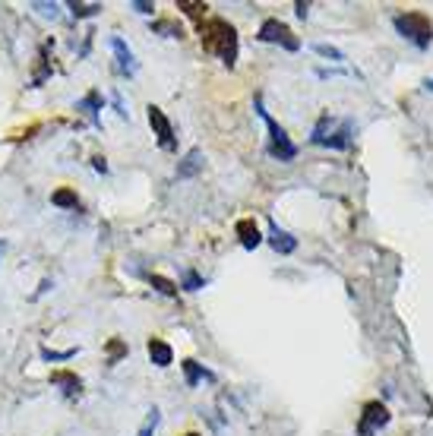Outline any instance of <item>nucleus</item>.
<instances>
[{
    "label": "nucleus",
    "mask_w": 433,
    "mask_h": 436,
    "mask_svg": "<svg viewBox=\"0 0 433 436\" xmlns=\"http://www.w3.org/2000/svg\"><path fill=\"white\" fill-rule=\"evenodd\" d=\"M156 29L158 32H168V38H180V25L174 23H156Z\"/></svg>",
    "instance_id": "obj_25"
},
{
    "label": "nucleus",
    "mask_w": 433,
    "mask_h": 436,
    "mask_svg": "<svg viewBox=\"0 0 433 436\" xmlns=\"http://www.w3.org/2000/svg\"><path fill=\"white\" fill-rule=\"evenodd\" d=\"M184 436H199V433H184Z\"/></svg>",
    "instance_id": "obj_30"
},
{
    "label": "nucleus",
    "mask_w": 433,
    "mask_h": 436,
    "mask_svg": "<svg viewBox=\"0 0 433 436\" xmlns=\"http://www.w3.org/2000/svg\"><path fill=\"white\" fill-rule=\"evenodd\" d=\"M237 238H240V247H244V250H256L262 244V234H260V228H256L253 218L237 222Z\"/></svg>",
    "instance_id": "obj_11"
},
{
    "label": "nucleus",
    "mask_w": 433,
    "mask_h": 436,
    "mask_svg": "<svg viewBox=\"0 0 433 436\" xmlns=\"http://www.w3.org/2000/svg\"><path fill=\"white\" fill-rule=\"evenodd\" d=\"M180 367H184V376H187V386H197L199 379H209V383H212V379H215V373H212V370H206L203 363H197V361H184V363H180Z\"/></svg>",
    "instance_id": "obj_14"
},
{
    "label": "nucleus",
    "mask_w": 433,
    "mask_h": 436,
    "mask_svg": "<svg viewBox=\"0 0 433 436\" xmlns=\"http://www.w3.org/2000/svg\"><path fill=\"white\" fill-rule=\"evenodd\" d=\"M41 357H45V361H70V357H76V348H66V351H51V348H41Z\"/></svg>",
    "instance_id": "obj_19"
},
{
    "label": "nucleus",
    "mask_w": 433,
    "mask_h": 436,
    "mask_svg": "<svg viewBox=\"0 0 433 436\" xmlns=\"http://www.w3.org/2000/svg\"><path fill=\"white\" fill-rule=\"evenodd\" d=\"M32 10H38L41 16H51V19H54L60 7H58V3H32Z\"/></svg>",
    "instance_id": "obj_23"
},
{
    "label": "nucleus",
    "mask_w": 433,
    "mask_h": 436,
    "mask_svg": "<svg viewBox=\"0 0 433 436\" xmlns=\"http://www.w3.org/2000/svg\"><path fill=\"white\" fill-rule=\"evenodd\" d=\"M203 285H206V281L199 279L197 272H187V279H184V288H187V291H199Z\"/></svg>",
    "instance_id": "obj_22"
},
{
    "label": "nucleus",
    "mask_w": 433,
    "mask_h": 436,
    "mask_svg": "<svg viewBox=\"0 0 433 436\" xmlns=\"http://www.w3.org/2000/svg\"><path fill=\"white\" fill-rule=\"evenodd\" d=\"M269 244H272V250L275 253H282V256H288V253H295L297 250V240L288 234V231H282L275 222L269 225Z\"/></svg>",
    "instance_id": "obj_9"
},
{
    "label": "nucleus",
    "mask_w": 433,
    "mask_h": 436,
    "mask_svg": "<svg viewBox=\"0 0 433 436\" xmlns=\"http://www.w3.org/2000/svg\"><path fill=\"white\" fill-rule=\"evenodd\" d=\"M111 51H114V57H117V70H121V73H136V60H133V51L127 48V42H123L121 35H114V38H111Z\"/></svg>",
    "instance_id": "obj_8"
},
{
    "label": "nucleus",
    "mask_w": 433,
    "mask_h": 436,
    "mask_svg": "<svg viewBox=\"0 0 433 436\" xmlns=\"http://www.w3.org/2000/svg\"><path fill=\"white\" fill-rule=\"evenodd\" d=\"M149 285L156 291H162L164 297H177V285L171 279H164V275H149Z\"/></svg>",
    "instance_id": "obj_16"
},
{
    "label": "nucleus",
    "mask_w": 433,
    "mask_h": 436,
    "mask_svg": "<svg viewBox=\"0 0 433 436\" xmlns=\"http://www.w3.org/2000/svg\"><path fill=\"white\" fill-rule=\"evenodd\" d=\"M156 427H158V408H152V411H149V418H146V424L139 427L136 436H152V433H156Z\"/></svg>",
    "instance_id": "obj_20"
},
{
    "label": "nucleus",
    "mask_w": 433,
    "mask_h": 436,
    "mask_svg": "<svg viewBox=\"0 0 433 436\" xmlns=\"http://www.w3.org/2000/svg\"><path fill=\"white\" fill-rule=\"evenodd\" d=\"M260 42H266V44H282L285 51H297L301 48V42L295 38V32L288 29L282 19H266V23L260 25V35H256Z\"/></svg>",
    "instance_id": "obj_5"
},
{
    "label": "nucleus",
    "mask_w": 433,
    "mask_h": 436,
    "mask_svg": "<svg viewBox=\"0 0 433 436\" xmlns=\"http://www.w3.org/2000/svg\"><path fill=\"white\" fill-rule=\"evenodd\" d=\"M51 203H54L58 209H79V196H76L70 187L54 190V193H51Z\"/></svg>",
    "instance_id": "obj_15"
},
{
    "label": "nucleus",
    "mask_w": 433,
    "mask_h": 436,
    "mask_svg": "<svg viewBox=\"0 0 433 436\" xmlns=\"http://www.w3.org/2000/svg\"><path fill=\"white\" fill-rule=\"evenodd\" d=\"M133 10H136V13H152V3H146V0H136V3H133Z\"/></svg>",
    "instance_id": "obj_26"
},
{
    "label": "nucleus",
    "mask_w": 433,
    "mask_h": 436,
    "mask_svg": "<svg viewBox=\"0 0 433 436\" xmlns=\"http://www.w3.org/2000/svg\"><path fill=\"white\" fill-rule=\"evenodd\" d=\"M427 92H433V79H427Z\"/></svg>",
    "instance_id": "obj_29"
},
{
    "label": "nucleus",
    "mask_w": 433,
    "mask_h": 436,
    "mask_svg": "<svg viewBox=\"0 0 433 436\" xmlns=\"http://www.w3.org/2000/svg\"><path fill=\"white\" fill-rule=\"evenodd\" d=\"M386 424H389V408H386L383 402H367L364 408H360L358 436H376Z\"/></svg>",
    "instance_id": "obj_4"
},
{
    "label": "nucleus",
    "mask_w": 433,
    "mask_h": 436,
    "mask_svg": "<svg viewBox=\"0 0 433 436\" xmlns=\"http://www.w3.org/2000/svg\"><path fill=\"white\" fill-rule=\"evenodd\" d=\"M395 32L401 35V38H408L415 48H430L433 42V23L430 16H424V13H399V16L393 19Z\"/></svg>",
    "instance_id": "obj_2"
},
{
    "label": "nucleus",
    "mask_w": 433,
    "mask_h": 436,
    "mask_svg": "<svg viewBox=\"0 0 433 436\" xmlns=\"http://www.w3.org/2000/svg\"><path fill=\"white\" fill-rule=\"evenodd\" d=\"M70 10H73L76 19H86V16H95V13H101V3H70Z\"/></svg>",
    "instance_id": "obj_18"
},
{
    "label": "nucleus",
    "mask_w": 433,
    "mask_h": 436,
    "mask_svg": "<svg viewBox=\"0 0 433 436\" xmlns=\"http://www.w3.org/2000/svg\"><path fill=\"white\" fill-rule=\"evenodd\" d=\"M108 354H111V363L117 361V357H123V354H127V345H123V342H111V345H108Z\"/></svg>",
    "instance_id": "obj_24"
},
{
    "label": "nucleus",
    "mask_w": 433,
    "mask_h": 436,
    "mask_svg": "<svg viewBox=\"0 0 433 436\" xmlns=\"http://www.w3.org/2000/svg\"><path fill=\"white\" fill-rule=\"evenodd\" d=\"M177 7L184 10V13H187L190 19H199V23H203V16H206V3H199V0H177Z\"/></svg>",
    "instance_id": "obj_17"
},
{
    "label": "nucleus",
    "mask_w": 433,
    "mask_h": 436,
    "mask_svg": "<svg viewBox=\"0 0 433 436\" xmlns=\"http://www.w3.org/2000/svg\"><path fill=\"white\" fill-rule=\"evenodd\" d=\"M92 165L99 168V171H108V165H105V158H92Z\"/></svg>",
    "instance_id": "obj_28"
},
{
    "label": "nucleus",
    "mask_w": 433,
    "mask_h": 436,
    "mask_svg": "<svg viewBox=\"0 0 433 436\" xmlns=\"http://www.w3.org/2000/svg\"><path fill=\"white\" fill-rule=\"evenodd\" d=\"M199 42H203V48L209 51V54H215L221 64L234 66L237 32L231 23H225V19H206V23H199Z\"/></svg>",
    "instance_id": "obj_1"
},
{
    "label": "nucleus",
    "mask_w": 433,
    "mask_h": 436,
    "mask_svg": "<svg viewBox=\"0 0 433 436\" xmlns=\"http://www.w3.org/2000/svg\"><path fill=\"white\" fill-rule=\"evenodd\" d=\"M146 351H149V361L156 363V367H171L174 351H171V345H168V342H162V338H149Z\"/></svg>",
    "instance_id": "obj_10"
},
{
    "label": "nucleus",
    "mask_w": 433,
    "mask_h": 436,
    "mask_svg": "<svg viewBox=\"0 0 433 436\" xmlns=\"http://www.w3.org/2000/svg\"><path fill=\"white\" fill-rule=\"evenodd\" d=\"M149 127L156 130L158 146H162V149H174V146H177V140H174V130H171V120L164 117L162 107L149 105Z\"/></svg>",
    "instance_id": "obj_6"
},
{
    "label": "nucleus",
    "mask_w": 433,
    "mask_h": 436,
    "mask_svg": "<svg viewBox=\"0 0 433 436\" xmlns=\"http://www.w3.org/2000/svg\"><path fill=\"white\" fill-rule=\"evenodd\" d=\"M310 142H317V146H329V149H345L348 142H351V124H348V120H342V124L335 127V130H329V133L313 130Z\"/></svg>",
    "instance_id": "obj_7"
},
{
    "label": "nucleus",
    "mask_w": 433,
    "mask_h": 436,
    "mask_svg": "<svg viewBox=\"0 0 433 436\" xmlns=\"http://www.w3.org/2000/svg\"><path fill=\"white\" fill-rule=\"evenodd\" d=\"M203 171V152L199 149H190L187 155H184V162L177 165V177L184 181V177H193V174Z\"/></svg>",
    "instance_id": "obj_12"
},
{
    "label": "nucleus",
    "mask_w": 433,
    "mask_h": 436,
    "mask_svg": "<svg viewBox=\"0 0 433 436\" xmlns=\"http://www.w3.org/2000/svg\"><path fill=\"white\" fill-rule=\"evenodd\" d=\"M256 111H260V117H262V124H266V130H269V152L278 158V162H291V158L297 155V146L291 140H288V133L282 130V127L275 124L269 117V111L262 107V101H256Z\"/></svg>",
    "instance_id": "obj_3"
},
{
    "label": "nucleus",
    "mask_w": 433,
    "mask_h": 436,
    "mask_svg": "<svg viewBox=\"0 0 433 436\" xmlns=\"http://www.w3.org/2000/svg\"><path fill=\"white\" fill-rule=\"evenodd\" d=\"M51 383H54V386H60V392L64 395H70V398H73V395H79V389H82V383H79V376H73V373H51Z\"/></svg>",
    "instance_id": "obj_13"
},
{
    "label": "nucleus",
    "mask_w": 433,
    "mask_h": 436,
    "mask_svg": "<svg viewBox=\"0 0 433 436\" xmlns=\"http://www.w3.org/2000/svg\"><path fill=\"white\" fill-rule=\"evenodd\" d=\"M313 51H317L319 57H332V60H345V54H342V51H338V48H332V44H323V42H319V44H313Z\"/></svg>",
    "instance_id": "obj_21"
},
{
    "label": "nucleus",
    "mask_w": 433,
    "mask_h": 436,
    "mask_svg": "<svg viewBox=\"0 0 433 436\" xmlns=\"http://www.w3.org/2000/svg\"><path fill=\"white\" fill-rule=\"evenodd\" d=\"M295 10H297V16H301V19H307V13H310V3H304V0H301V3H295Z\"/></svg>",
    "instance_id": "obj_27"
}]
</instances>
